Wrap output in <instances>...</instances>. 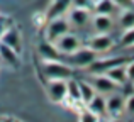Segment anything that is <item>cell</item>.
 Wrapping results in <instances>:
<instances>
[{
    "label": "cell",
    "instance_id": "cell-17",
    "mask_svg": "<svg viewBox=\"0 0 134 122\" xmlns=\"http://www.w3.org/2000/svg\"><path fill=\"white\" fill-rule=\"evenodd\" d=\"M39 53L41 56L44 58L46 61H53V60H61V53L56 49V46L53 43H46V44H41L39 46Z\"/></svg>",
    "mask_w": 134,
    "mask_h": 122
},
{
    "label": "cell",
    "instance_id": "cell-29",
    "mask_svg": "<svg viewBox=\"0 0 134 122\" xmlns=\"http://www.w3.org/2000/svg\"><path fill=\"white\" fill-rule=\"evenodd\" d=\"M109 122H122V120H119L117 117H114V119H112V120H109Z\"/></svg>",
    "mask_w": 134,
    "mask_h": 122
},
{
    "label": "cell",
    "instance_id": "cell-1",
    "mask_svg": "<svg viewBox=\"0 0 134 122\" xmlns=\"http://www.w3.org/2000/svg\"><path fill=\"white\" fill-rule=\"evenodd\" d=\"M97 56L98 54L93 49H90V48H78L73 53L65 54L61 60L66 65H70L71 68H87L88 65H92V63L97 60Z\"/></svg>",
    "mask_w": 134,
    "mask_h": 122
},
{
    "label": "cell",
    "instance_id": "cell-28",
    "mask_svg": "<svg viewBox=\"0 0 134 122\" xmlns=\"http://www.w3.org/2000/svg\"><path fill=\"white\" fill-rule=\"evenodd\" d=\"M97 122H109V120H107V117H105V119H104V117H98Z\"/></svg>",
    "mask_w": 134,
    "mask_h": 122
},
{
    "label": "cell",
    "instance_id": "cell-5",
    "mask_svg": "<svg viewBox=\"0 0 134 122\" xmlns=\"http://www.w3.org/2000/svg\"><path fill=\"white\" fill-rule=\"evenodd\" d=\"M90 17H92L90 10H87V9H78V7H71V9L66 12V19H68L70 26L78 27V29L88 26Z\"/></svg>",
    "mask_w": 134,
    "mask_h": 122
},
{
    "label": "cell",
    "instance_id": "cell-11",
    "mask_svg": "<svg viewBox=\"0 0 134 122\" xmlns=\"http://www.w3.org/2000/svg\"><path fill=\"white\" fill-rule=\"evenodd\" d=\"M87 110L95 114L97 117H107V105H105V98L100 93H95V97L85 105Z\"/></svg>",
    "mask_w": 134,
    "mask_h": 122
},
{
    "label": "cell",
    "instance_id": "cell-10",
    "mask_svg": "<svg viewBox=\"0 0 134 122\" xmlns=\"http://www.w3.org/2000/svg\"><path fill=\"white\" fill-rule=\"evenodd\" d=\"M122 63H124L122 58H112V60H95L92 65L87 66V68H88V71L93 73V75H100V73H105L109 68L117 66V65H122Z\"/></svg>",
    "mask_w": 134,
    "mask_h": 122
},
{
    "label": "cell",
    "instance_id": "cell-9",
    "mask_svg": "<svg viewBox=\"0 0 134 122\" xmlns=\"http://www.w3.org/2000/svg\"><path fill=\"white\" fill-rule=\"evenodd\" d=\"M105 105H107V115L119 117L124 112V97L119 95V93H112V95L105 100Z\"/></svg>",
    "mask_w": 134,
    "mask_h": 122
},
{
    "label": "cell",
    "instance_id": "cell-21",
    "mask_svg": "<svg viewBox=\"0 0 134 122\" xmlns=\"http://www.w3.org/2000/svg\"><path fill=\"white\" fill-rule=\"evenodd\" d=\"M121 44L122 46H129V48L134 46V27L126 29L124 36H122V39H121Z\"/></svg>",
    "mask_w": 134,
    "mask_h": 122
},
{
    "label": "cell",
    "instance_id": "cell-8",
    "mask_svg": "<svg viewBox=\"0 0 134 122\" xmlns=\"http://www.w3.org/2000/svg\"><path fill=\"white\" fill-rule=\"evenodd\" d=\"M114 48V39L109 36V32H102L98 36H95L90 41V49H93L97 54L100 53H107Z\"/></svg>",
    "mask_w": 134,
    "mask_h": 122
},
{
    "label": "cell",
    "instance_id": "cell-3",
    "mask_svg": "<svg viewBox=\"0 0 134 122\" xmlns=\"http://www.w3.org/2000/svg\"><path fill=\"white\" fill-rule=\"evenodd\" d=\"M48 26H46V37L49 43H54L58 37H61L63 34L70 32L71 26H70L68 19L65 15L63 17H54V19H48Z\"/></svg>",
    "mask_w": 134,
    "mask_h": 122
},
{
    "label": "cell",
    "instance_id": "cell-12",
    "mask_svg": "<svg viewBox=\"0 0 134 122\" xmlns=\"http://www.w3.org/2000/svg\"><path fill=\"white\" fill-rule=\"evenodd\" d=\"M71 9V0H54L51 3V9L46 14L48 19H54V17H63L66 15V12Z\"/></svg>",
    "mask_w": 134,
    "mask_h": 122
},
{
    "label": "cell",
    "instance_id": "cell-20",
    "mask_svg": "<svg viewBox=\"0 0 134 122\" xmlns=\"http://www.w3.org/2000/svg\"><path fill=\"white\" fill-rule=\"evenodd\" d=\"M121 24L124 29H131L134 27V10L129 9V10H124V14H122L121 17Z\"/></svg>",
    "mask_w": 134,
    "mask_h": 122
},
{
    "label": "cell",
    "instance_id": "cell-24",
    "mask_svg": "<svg viewBox=\"0 0 134 122\" xmlns=\"http://www.w3.org/2000/svg\"><path fill=\"white\" fill-rule=\"evenodd\" d=\"M124 110H127L129 114H134V92L132 95H127V98H124Z\"/></svg>",
    "mask_w": 134,
    "mask_h": 122
},
{
    "label": "cell",
    "instance_id": "cell-2",
    "mask_svg": "<svg viewBox=\"0 0 134 122\" xmlns=\"http://www.w3.org/2000/svg\"><path fill=\"white\" fill-rule=\"evenodd\" d=\"M43 73L46 75V78H49V80H68L73 76L75 68L66 65L63 60H53V61L44 63Z\"/></svg>",
    "mask_w": 134,
    "mask_h": 122
},
{
    "label": "cell",
    "instance_id": "cell-27",
    "mask_svg": "<svg viewBox=\"0 0 134 122\" xmlns=\"http://www.w3.org/2000/svg\"><path fill=\"white\" fill-rule=\"evenodd\" d=\"M0 122H15V120H14V119H9V117H7V119H2Z\"/></svg>",
    "mask_w": 134,
    "mask_h": 122
},
{
    "label": "cell",
    "instance_id": "cell-26",
    "mask_svg": "<svg viewBox=\"0 0 134 122\" xmlns=\"http://www.w3.org/2000/svg\"><path fill=\"white\" fill-rule=\"evenodd\" d=\"M5 29H7V24H5V22H2V20H0V36H2V34L5 32Z\"/></svg>",
    "mask_w": 134,
    "mask_h": 122
},
{
    "label": "cell",
    "instance_id": "cell-15",
    "mask_svg": "<svg viewBox=\"0 0 134 122\" xmlns=\"http://www.w3.org/2000/svg\"><path fill=\"white\" fill-rule=\"evenodd\" d=\"M0 60L3 63H7V65L14 66V68H17V65H19V53L14 51L12 48H9L7 44L0 43Z\"/></svg>",
    "mask_w": 134,
    "mask_h": 122
},
{
    "label": "cell",
    "instance_id": "cell-18",
    "mask_svg": "<svg viewBox=\"0 0 134 122\" xmlns=\"http://www.w3.org/2000/svg\"><path fill=\"white\" fill-rule=\"evenodd\" d=\"M78 86H80V100L87 105V103L95 97L97 92H95V88L92 86V83L83 82V80H78Z\"/></svg>",
    "mask_w": 134,
    "mask_h": 122
},
{
    "label": "cell",
    "instance_id": "cell-7",
    "mask_svg": "<svg viewBox=\"0 0 134 122\" xmlns=\"http://www.w3.org/2000/svg\"><path fill=\"white\" fill-rule=\"evenodd\" d=\"M92 86L95 88V92L100 93V95H109V93H114L115 90H119V85L114 83L109 76H105L104 73L100 75H95V78L92 80Z\"/></svg>",
    "mask_w": 134,
    "mask_h": 122
},
{
    "label": "cell",
    "instance_id": "cell-16",
    "mask_svg": "<svg viewBox=\"0 0 134 122\" xmlns=\"http://www.w3.org/2000/svg\"><path fill=\"white\" fill-rule=\"evenodd\" d=\"M112 27H114V22H112L110 15H100V14H97V15L93 17V29L97 31L98 34L109 32Z\"/></svg>",
    "mask_w": 134,
    "mask_h": 122
},
{
    "label": "cell",
    "instance_id": "cell-30",
    "mask_svg": "<svg viewBox=\"0 0 134 122\" xmlns=\"http://www.w3.org/2000/svg\"><path fill=\"white\" fill-rule=\"evenodd\" d=\"M132 48H134V46H132Z\"/></svg>",
    "mask_w": 134,
    "mask_h": 122
},
{
    "label": "cell",
    "instance_id": "cell-23",
    "mask_svg": "<svg viewBox=\"0 0 134 122\" xmlns=\"http://www.w3.org/2000/svg\"><path fill=\"white\" fill-rule=\"evenodd\" d=\"M112 2L117 5V9H124V10H129L134 7V0H112Z\"/></svg>",
    "mask_w": 134,
    "mask_h": 122
},
{
    "label": "cell",
    "instance_id": "cell-13",
    "mask_svg": "<svg viewBox=\"0 0 134 122\" xmlns=\"http://www.w3.org/2000/svg\"><path fill=\"white\" fill-rule=\"evenodd\" d=\"M0 43L7 44L9 48H12L14 51H17V53L20 51V36H19V32H17L15 29H10V27H7L5 32L0 36Z\"/></svg>",
    "mask_w": 134,
    "mask_h": 122
},
{
    "label": "cell",
    "instance_id": "cell-4",
    "mask_svg": "<svg viewBox=\"0 0 134 122\" xmlns=\"http://www.w3.org/2000/svg\"><path fill=\"white\" fill-rule=\"evenodd\" d=\"M53 44H54L56 49L61 53V56H65V54H70V53H73V51L78 49L80 48V39L75 36V34L66 32V34H63L61 37H58Z\"/></svg>",
    "mask_w": 134,
    "mask_h": 122
},
{
    "label": "cell",
    "instance_id": "cell-14",
    "mask_svg": "<svg viewBox=\"0 0 134 122\" xmlns=\"http://www.w3.org/2000/svg\"><path fill=\"white\" fill-rule=\"evenodd\" d=\"M104 75H105V76H109V78H110L114 83H117L119 86L124 85V83H127L126 66H122V65H117V66H112V68H109L107 71L104 73Z\"/></svg>",
    "mask_w": 134,
    "mask_h": 122
},
{
    "label": "cell",
    "instance_id": "cell-25",
    "mask_svg": "<svg viewBox=\"0 0 134 122\" xmlns=\"http://www.w3.org/2000/svg\"><path fill=\"white\" fill-rule=\"evenodd\" d=\"M126 75H127V82L134 83V60H131L129 65L126 66Z\"/></svg>",
    "mask_w": 134,
    "mask_h": 122
},
{
    "label": "cell",
    "instance_id": "cell-22",
    "mask_svg": "<svg viewBox=\"0 0 134 122\" xmlns=\"http://www.w3.org/2000/svg\"><path fill=\"white\" fill-rule=\"evenodd\" d=\"M97 120H98V117L95 115V114H92L90 110H87V109L82 110L80 119H78V122H97Z\"/></svg>",
    "mask_w": 134,
    "mask_h": 122
},
{
    "label": "cell",
    "instance_id": "cell-19",
    "mask_svg": "<svg viewBox=\"0 0 134 122\" xmlns=\"http://www.w3.org/2000/svg\"><path fill=\"white\" fill-rule=\"evenodd\" d=\"M115 10H117V5L112 0H97L95 2V12L100 15H112Z\"/></svg>",
    "mask_w": 134,
    "mask_h": 122
},
{
    "label": "cell",
    "instance_id": "cell-6",
    "mask_svg": "<svg viewBox=\"0 0 134 122\" xmlns=\"http://www.w3.org/2000/svg\"><path fill=\"white\" fill-rule=\"evenodd\" d=\"M48 97L54 103L65 102V98H66V80H49Z\"/></svg>",
    "mask_w": 134,
    "mask_h": 122
}]
</instances>
